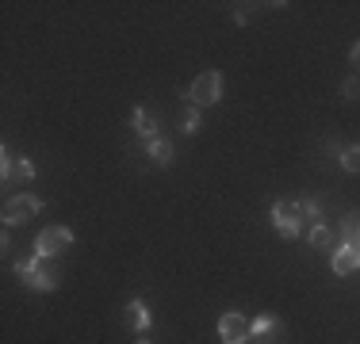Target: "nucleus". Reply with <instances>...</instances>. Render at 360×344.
<instances>
[{
	"label": "nucleus",
	"instance_id": "obj_1",
	"mask_svg": "<svg viewBox=\"0 0 360 344\" xmlns=\"http://www.w3.org/2000/svg\"><path fill=\"white\" fill-rule=\"evenodd\" d=\"M15 275L35 291H58L62 287V272H58L54 256H39V253L23 256V260H15Z\"/></svg>",
	"mask_w": 360,
	"mask_h": 344
},
{
	"label": "nucleus",
	"instance_id": "obj_2",
	"mask_svg": "<svg viewBox=\"0 0 360 344\" xmlns=\"http://www.w3.org/2000/svg\"><path fill=\"white\" fill-rule=\"evenodd\" d=\"M188 100H192V107H211V103H219L222 100V73L219 69H203L192 81V88H188Z\"/></svg>",
	"mask_w": 360,
	"mask_h": 344
},
{
	"label": "nucleus",
	"instance_id": "obj_3",
	"mask_svg": "<svg viewBox=\"0 0 360 344\" xmlns=\"http://www.w3.org/2000/svg\"><path fill=\"white\" fill-rule=\"evenodd\" d=\"M39 211H42V199H39V195H31V192H20V195H12V199L4 203V211H0V218H4V226L12 230V226H23V222H31Z\"/></svg>",
	"mask_w": 360,
	"mask_h": 344
},
{
	"label": "nucleus",
	"instance_id": "obj_4",
	"mask_svg": "<svg viewBox=\"0 0 360 344\" xmlns=\"http://www.w3.org/2000/svg\"><path fill=\"white\" fill-rule=\"evenodd\" d=\"M303 206L291 203V199H280L272 206V226H276L280 237H299V230H303Z\"/></svg>",
	"mask_w": 360,
	"mask_h": 344
},
{
	"label": "nucleus",
	"instance_id": "obj_5",
	"mask_svg": "<svg viewBox=\"0 0 360 344\" xmlns=\"http://www.w3.org/2000/svg\"><path fill=\"white\" fill-rule=\"evenodd\" d=\"M253 337V322L245 314H238V310H230V314L219 317V340L222 344H245Z\"/></svg>",
	"mask_w": 360,
	"mask_h": 344
},
{
	"label": "nucleus",
	"instance_id": "obj_6",
	"mask_svg": "<svg viewBox=\"0 0 360 344\" xmlns=\"http://www.w3.org/2000/svg\"><path fill=\"white\" fill-rule=\"evenodd\" d=\"M70 245H73V230L70 226H50V230H42V234L35 237V253L39 256H58V253H65Z\"/></svg>",
	"mask_w": 360,
	"mask_h": 344
},
{
	"label": "nucleus",
	"instance_id": "obj_7",
	"mask_svg": "<svg viewBox=\"0 0 360 344\" xmlns=\"http://www.w3.org/2000/svg\"><path fill=\"white\" fill-rule=\"evenodd\" d=\"M0 165H4V184H31L35 180V165H31V157H12L8 150H0Z\"/></svg>",
	"mask_w": 360,
	"mask_h": 344
},
{
	"label": "nucleus",
	"instance_id": "obj_8",
	"mask_svg": "<svg viewBox=\"0 0 360 344\" xmlns=\"http://www.w3.org/2000/svg\"><path fill=\"white\" fill-rule=\"evenodd\" d=\"M127 325H131L139 337H146V329L153 325V314H150V306L142 303V298H134V303H127Z\"/></svg>",
	"mask_w": 360,
	"mask_h": 344
},
{
	"label": "nucleus",
	"instance_id": "obj_9",
	"mask_svg": "<svg viewBox=\"0 0 360 344\" xmlns=\"http://www.w3.org/2000/svg\"><path fill=\"white\" fill-rule=\"evenodd\" d=\"M360 268V249L353 245H338L333 249V272L338 275H353Z\"/></svg>",
	"mask_w": 360,
	"mask_h": 344
},
{
	"label": "nucleus",
	"instance_id": "obj_10",
	"mask_svg": "<svg viewBox=\"0 0 360 344\" xmlns=\"http://www.w3.org/2000/svg\"><path fill=\"white\" fill-rule=\"evenodd\" d=\"M253 337H257V340H264V344H269L272 337H280V317H276V314H261V317H253Z\"/></svg>",
	"mask_w": 360,
	"mask_h": 344
},
{
	"label": "nucleus",
	"instance_id": "obj_11",
	"mask_svg": "<svg viewBox=\"0 0 360 344\" xmlns=\"http://www.w3.org/2000/svg\"><path fill=\"white\" fill-rule=\"evenodd\" d=\"M134 131H139V138H146V142L161 138V134H158V131H161V126H158V115H150L146 107H139V111H134Z\"/></svg>",
	"mask_w": 360,
	"mask_h": 344
},
{
	"label": "nucleus",
	"instance_id": "obj_12",
	"mask_svg": "<svg viewBox=\"0 0 360 344\" xmlns=\"http://www.w3.org/2000/svg\"><path fill=\"white\" fill-rule=\"evenodd\" d=\"M146 150H150L153 165H169V161H173V142H169V138H153V142H146Z\"/></svg>",
	"mask_w": 360,
	"mask_h": 344
},
{
	"label": "nucleus",
	"instance_id": "obj_13",
	"mask_svg": "<svg viewBox=\"0 0 360 344\" xmlns=\"http://www.w3.org/2000/svg\"><path fill=\"white\" fill-rule=\"evenodd\" d=\"M307 237H311V245H314V249H333V245H338V234H333V230L326 226V222L311 226V234H307Z\"/></svg>",
	"mask_w": 360,
	"mask_h": 344
},
{
	"label": "nucleus",
	"instance_id": "obj_14",
	"mask_svg": "<svg viewBox=\"0 0 360 344\" xmlns=\"http://www.w3.org/2000/svg\"><path fill=\"white\" fill-rule=\"evenodd\" d=\"M341 237H345V245L360 249V214H349V218L341 222Z\"/></svg>",
	"mask_w": 360,
	"mask_h": 344
},
{
	"label": "nucleus",
	"instance_id": "obj_15",
	"mask_svg": "<svg viewBox=\"0 0 360 344\" xmlns=\"http://www.w3.org/2000/svg\"><path fill=\"white\" fill-rule=\"evenodd\" d=\"M338 161L345 172H360V145H345V150L338 153Z\"/></svg>",
	"mask_w": 360,
	"mask_h": 344
},
{
	"label": "nucleus",
	"instance_id": "obj_16",
	"mask_svg": "<svg viewBox=\"0 0 360 344\" xmlns=\"http://www.w3.org/2000/svg\"><path fill=\"white\" fill-rule=\"evenodd\" d=\"M303 206V218L311 222V226H319V222H326V214H322V206L314 203V199H307V203H299Z\"/></svg>",
	"mask_w": 360,
	"mask_h": 344
},
{
	"label": "nucleus",
	"instance_id": "obj_17",
	"mask_svg": "<svg viewBox=\"0 0 360 344\" xmlns=\"http://www.w3.org/2000/svg\"><path fill=\"white\" fill-rule=\"evenodd\" d=\"M200 131V107H188V115H184V134H195Z\"/></svg>",
	"mask_w": 360,
	"mask_h": 344
},
{
	"label": "nucleus",
	"instance_id": "obj_18",
	"mask_svg": "<svg viewBox=\"0 0 360 344\" xmlns=\"http://www.w3.org/2000/svg\"><path fill=\"white\" fill-rule=\"evenodd\" d=\"M341 96H345V100H360V77H353V81L341 84Z\"/></svg>",
	"mask_w": 360,
	"mask_h": 344
},
{
	"label": "nucleus",
	"instance_id": "obj_19",
	"mask_svg": "<svg viewBox=\"0 0 360 344\" xmlns=\"http://www.w3.org/2000/svg\"><path fill=\"white\" fill-rule=\"evenodd\" d=\"M234 20H238V23H250V20H253V4H242V8H234Z\"/></svg>",
	"mask_w": 360,
	"mask_h": 344
},
{
	"label": "nucleus",
	"instance_id": "obj_20",
	"mask_svg": "<svg viewBox=\"0 0 360 344\" xmlns=\"http://www.w3.org/2000/svg\"><path fill=\"white\" fill-rule=\"evenodd\" d=\"M349 65H353V69H356V77H360V42H356L353 50H349Z\"/></svg>",
	"mask_w": 360,
	"mask_h": 344
},
{
	"label": "nucleus",
	"instance_id": "obj_21",
	"mask_svg": "<svg viewBox=\"0 0 360 344\" xmlns=\"http://www.w3.org/2000/svg\"><path fill=\"white\" fill-rule=\"evenodd\" d=\"M134 344H153V340H150V337H139V340H134Z\"/></svg>",
	"mask_w": 360,
	"mask_h": 344
},
{
	"label": "nucleus",
	"instance_id": "obj_22",
	"mask_svg": "<svg viewBox=\"0 0 360 344\" xmlns=\"http://www.w3.org/2000/svg\"><path fill=\"white\" fill-rule=\"evenodd\" d=\"M245 344H264V340H253V337H250V340H245Z\"/></svg>",
	"mask_w": 360,
	"mask_h": 344
}]
</instances>
